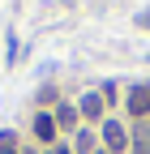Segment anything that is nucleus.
Returning <instances> with one entry per match:
<instances>
[{"mask_svg": "<svg viewBox=\"0 0 150 154\" xmlns=\"http://www.w3.org/2000/svg\"><path fill=\"white\" fill-rule=\"evenodd\" d=\"M99 111H103V99H99V94H86V99L77 103V116H86V120H99Z\"/></svg>", "mask_w": 150, "mask_h": 154, "instance_id": "nucleus-3", "label": "nucleus"}, {"mask_svg": "<svg viewBox=\"0 0 150 154\" xmlns=\"http://www.w3.org/2000/svg\"><path fill=\"white\" fill-rule=\"evenodd\" d=\"M52 154H69V150H64V146H56V150H52Z\"/></svg>", "mask_w": 150, "mask_h": 154, "instance_id": "nucleus-10", "label": "nucleus"}, {"mask_svg": "<svg viewBox=\"0 0 150 154\" xmlns=\"http://www.w3.org/2000/svg\"><path fill=\"white\" fill-rule=\"evenodd\" d=\"M90 146H95V137L90 133H77V154H90Z\"/></svg>", "mask_w": 150, "mask_h": 154, "instance_id": "nucleus-8", "label": "nucleus"}, {"mask_svg": "<svg viewBox=\"0 0 150 154\" xmlns=\"http://www.w3.org/2000/svg\"><path fill=\"white\" fill-rule=\"evenodd\" d=\"M56 124L73 128V124H77V107H60V111H56Z\"/></svg>", "mask_w": 150, "mask_h": 154, "instance_id": "nucleus-6", "label": "nucleus"}, {"mask_svg": "<svg viewBox=\"0 0 150 154\" xmlns=\"http://www.w3.org/2000/svg\"><path fill=\"white\" fill-rule=\"evenodd\" d=\"M133 154H150V128H137V137H133Z\"/></svg>", "mask_w": 150, "mask_h": 154, "instance_id": "nucleus-5", "label": "nucleus"}, {"mask_svg": "<svg viewBox=\"0 0 150 154\" xmlns=\"http://www.w3.org/2000/svg\"><path fill=\"white\" fill-rule=\"evenodd\" d=\"M103 141H107V150H116V154H120V150L129 146V137H124V128H120L116 120H107V124H103Z\"/></svg>", "mask_w": 150, "mask_h": 154, "instance_id": "nucleus-1", "label": "nucleus"}, {"mask_svg": "<svg viewBox=\"0 0 150 154\" xmlns=\"http://www.w3.org/2000/svg\"><path fill=\"white\" fill-rule=\"evenodd\" d=\"M137 26H142V30H150V9H146V13H137Z\"/></svg>", "mask_w": 150, "mask_h": 154, "instance_id": "nucleus-9", "label": "nucleus"}, {"mask_svg": "<svg viewBox=\"0 0 150 154\" xmlns=\"http://www.w3.org/2000/svg\"><path fill=\"white\" fill-rule=\"evenodd\" d=\"M150 111V86H137L129 94V116H146Z\"/></svg>", "mask_w": 150, "mask_h": 154, "instance_id": "nucleus-2", "label": "nucleus"}, {"mask_svg": "<svg viewBox=\"0 0 150 154\" xmlns=\"http://www.w3.org/2000/svg\"><path fill=\"white\" fill-rule=\"evenodd\" d=\"M0 154H17V137H13V133L5 128V133H0Z\"/></svg>", "mask_w": 150, "mask_h": 154, "instance_id": "nucleus-7", "label": "nucleus"}, {"mask_svg": "<svg viewBox=\"0 0 150 154\" xmlns=\"http://www.w3.org/2000/svg\"><path fill=\"white\" fill-rule=\"evenodd\" d=\"M56 128H60V124H56V116H47V111L34 120V133H39L43 141H56Z\"/></svg>", "mask_w": 150, "mask_h": 154, "instance_id": "nucleus-4", "label": "nucleus"}]
</instances>
